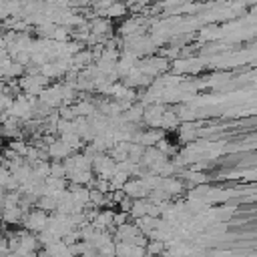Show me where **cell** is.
Wrapping results in <instances>:
<instances>
[{
  "instance_id": "cell-1",
  "label": "cell",
  "mask_w": 257,
  "mask_h": 257,
  "mask_svg": "<svg viewBox=\"0 0 257 257\" xmlns=\"http://www.w3.org/2000/svg\"><path fill=\"white\" fill-rule=\"evenodd\" d=\"M48 217H50V215H46V211L38 207V209L26 211L22 223H24V227H26L28 231H32V233H40V231H44V229L48 227Z\"/></svg>"
},
{
  "instance_id": "cell-2",
  "label": "cell",
  "mask_w": 257,
  "mask_h": 257,
  "mask_svg": "<svg viewBox=\"0 0 257 257\" xmlns=\"http://www.w3.org/2000/svg\"><path fill=\"white\" fill-rule=\"evenodd\" d=\"M167 66H169V58L167 56H149V58H145V60L139 62V68L147 76H151V78L157 76V74H161V72H165Z\"/></svg>"
},
{
  "instance_id": "cell-3",
  "label": "cell",
  "mask_w": 257,
  "mask_h": 257,
  "mask_svg": "<svg viewBox=\"0 0 257 257\" xmlns=\"http://www.w3.org/2000/svg\"><path fill=\"white\" fill-rule=\"evenodd\" d=\"M48 155H50V159H54V161H62V159H68V157L72 155V149L58 137V141L48 143Z\"/></svg>"
},
{
  "instance_id": "cell-4",
  "label": "cell",
  "mask_w": 257,
  "mask_h": 257,
  "mask_svg": "<svg viewBox=\"0 0 257 257\" xmlns=\"http://www.w3.org/2000/svg\"><path fill=\"white\" fill-rule=\"evenodd\" d=\"M179 120H181L179 112H173V110L167 108L165 114H163V120H161V128H177Z\"/></svg>"
},
{
  "instance_id": "cell-5",
  "label": "cell",
  "mask_w": 257,
  "mask_h": 257,
  "mask_svg": "<svg viewBox=\"0 0 257 257\" xmlns=\"http://www.w3.org/2000/svg\"><path fill=\"white\" fill-rule=\"evenodd\" d=\"M124 12H126V6H124L122 2H114V4H110L102 14H104L106 18H118V16H124Z\"/></svg>"
},
{
  "instance_id": "cell-6",
  "label": "cell",
  "mask_w": 257,
  "mask_h": 257,
  "mask_svg": "<svg viewBox=\"0 0 257 257\" xmlns=\"http://www.w3.org/2000/svg\"><path fill=\"white\" fill-rule=\"evenodd\" d=\"M199 135V131L195 128V126H191V124H183L181 126V131H179V137H181V141H193L195 137Z\"/></svg>"
},
{
  "instance_id": "cell-7",
  "label": "cell",
  "mask_w": 257,
  "mask_h": 257,
  "mask_svg": "<svg viewBox=\"0 0 257 257\" xmlns=\"http://www.w3.org/2000/svg\"><path fill=\"white\" fill-rule=\"evenodd\" d=\"M165 249V243L161 241V239H151L149 243H147V253L149 255H155V253H161Z\"/></svg>"
},
{
  "instance_id": "cell-8",
  "label": "cell",
  "mask_w": 257,
  "mask_h": 257,
  "mask_svg": "<svg viewBox=\"0 0 257 257\" xmlns=\"http://www.w3.org/2000/svg\"><path fill=\"white\" fill-rule=\"evenodd\" d=\"M143 257H153V255H149V253H147V255H143Z\"/></svg>"
}]
</instances>
